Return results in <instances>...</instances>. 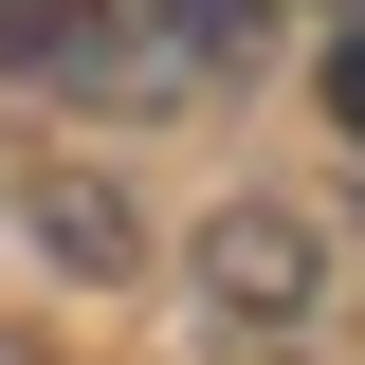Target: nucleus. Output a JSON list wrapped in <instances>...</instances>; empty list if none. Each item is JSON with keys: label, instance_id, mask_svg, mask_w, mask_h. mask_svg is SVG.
I'll list each match as a JSON object with an SVG mask.
<instances>
[{"label": "nucleus", "instance_id": "nucleus-1", "mask_svg": "<svg viewBox=\"0 0 365 365\" xmlns=\"http://www.w3.org/2000/svg\"><path fill=\"white\" fill-rule=\"evenodd\" d=\"M201 292H220L237 329H292L329 292V220H292V201H220L201 220Z\"/></svg>", "mask_w": 365, "mask_h": 365}, {"label": "nucleus", "instance_id": "nucleus-2", "mask_svg": "<svg viewBox=\"0 0 365 365\" xmlns=\"http://www.w3.org/2000/svg\"><path fill=\"white\" fill-rule=\"evenodd\" d=\"M19 220H37L73 274H146V220L110 201V182H73V165H37V182H19Z\"/></svg>", "mask_w": 365, "mask_h": 365}, {"label": "nucleus", "instance_id": "nucleus-3", "mask_svg": "<svg viewBox=\"0 0 365 365\" xmlns=\"http://www.w3.org/2000/svg\"><path fill=\"white\" fill-rule=\"evenodd\" d=\"M165 37H201V55H237V37H256V0H165Z\"/></svg>", "mask_w": 365, "mask_h": 365}, {"label": "nucleus", "instance_id": "nucleus-4", "mask_svg": "<svg viewBox=\"0 0 365 365\" xmlns=\"http://www.w3.org/2000/svg\"><path fill=\"white\" fill-rule=\"evenodd\" d=\"M329 128L365 146V19H347V37H329Z\"/></svg>", "mask_w": 365, "mask_h": 365}]
</instances>
